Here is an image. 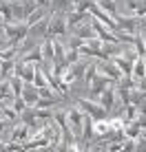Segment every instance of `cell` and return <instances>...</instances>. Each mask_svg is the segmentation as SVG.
Returning <instances> with one entry per match:
<instances>
[{
  "label": "cell",
  "instance_id": "1",
  "mask_svg": "<svg viewBox=\"0 0 146 152\" xmlns=\"http://www.w3.org/2000/svg\"><path fill=\"white\" fill-rule=\"evenodd\" d=\"M80 106H82V108H86V110L91 113L95 119H100L102 115H104V108H102V106H93V104H88L86 99H80Z\"/></svg>",
  "mask_w": 146,
  "mask_h": 152
},
{
  "label": "cell",
  "instance_id": "2",
  "mask_svg": "<svg viewBox=\"0 0 146 152\" xmlns=\"http://www.w3.org/2000/svg\"><path fill=\"white\" fill-rule=\"evenodd\" d=\"M22 97H24V104H35V88L31 86V84H27V86L22 88Z\"/></svg>",
  "mask_w": 146,
  "mask_h": 152
}]
</instances>
